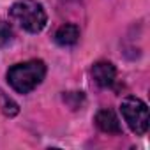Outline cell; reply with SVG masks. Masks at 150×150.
Masks as SVG:
<instances>
[{
    "instance_id": "obj_1",
    "label": "cell",
    "mask_w": 150,
    "mask_h": 150,
    "mask_svg": "<svg viewBox=\"0 0 150 150\" xmlns=\"http://www.w3.org/2000/svg\"><path fill=\"white\" fill-rule=\"evenodd\" d=\"M46 76V65L42 60H28L13 65L7 71V81L18 94H28Z\"/></svg>"
},
{
    "instance_id": "obj_2",
    "label": "cell",
    "mask_w": 150,
    "mask_h": 150,
    "mask_svg": "<svg viewBox=\"0 0 150 150\" xmlns=\"http://www.w3.org/2000/svg\"><path fill=\"white\" fill-rule=\"evenodd\" d=\"M9 16L30 34H37L46 27V13L37 0H18L11 6Z\"/></svg>"
},
{
    "instance_id": "obj_3",
    "label": "cell",
    "mask_w": 150,
    "mask_h": 150,
    "mask_svg": "<svg viewBox=\"0 0 150 150\" xmlns=\"http://www.w3.org/2000/svg\"><path fill=\"white\" fill-rule=\"evenodd\" d=\"M120 111L132 132L145 134L148 131V108L141 99L125 97L120 104Z\"/></svg>"
},
{
    "instance_id": "obj_4",
    "label": "cell",
    "mask_w": 150,
    "mask_h": 150,
    "mask_svg": "<svg viewBox=\"0 0 150 150\" xmlns=\"http://www.w3.org/2000/svg\"><path fill=\"white\" fill-rule=\"evenodd\" d=\"M92 78L99 87H111L117 78V69L111 62H97L92 67Z\"/></svg>"
},
{
    "instance_id": "obj_5",
    "label": "cell",
    "mask_w": 150,
    "mask_h": 150,
    "mask_svg": "<svg viewBox=\"0 0 150 150\" xmlns=\"http://www.w3.org/2000/svg\"><path fill=\"white\" fill-rule=\"evenodd\" d=\"M96 125L108 134H120L122 132V125L120 120L117 118V115L111 110H101L96 115Z\"/></svg>"
},
{
    "instance_id": "obj_6",
    "label": "cell",
    "mask_w": 150,
    "mask_h": 150,
    "mask_svg": "<svg viewBox=\"0 0 150 150\" xmlns=\"http://www.w3.org/2000/svg\"><path fill=\"white\" fill-rule=\"evenodd\" d=\"M78 37H80V28L76 25H72V23L62 25L55 32V41L60 46H72L74 42L78 41Z\"/></svg>"
},
{
    "instance_id": "obj_7",
    "label": "cell",
    "mask_w": 150,
    "mask_h": 150,
    "mask_svg": "<svg viewBox=\"0 0 150 150\" xmlns=\"http://www.w3.org/2000/svg\"><path fill=\"white\" fill-rule=\"evenodd\" d=\"M0 110H2L4 115H7V117H14L18 113V104L11 97H7L2 90H0Z\"/></svg>"
},
{
    "instance_id": "obj_8",
    "label": "cell",
    "mask_w": 150,
    "mask_h": 150,
    "mask_svg": "<svg viewBox=\"0 0 150 150\" xmlns=\"http://www.w3.org/2000/svg\"><path fill=\"white\" fill-rule=\"evenodd\" d=\"M13 37V32H11V27L4 21H0V46H4L11 41Z\"/></svg>"
}]
</instances>
